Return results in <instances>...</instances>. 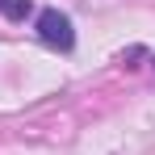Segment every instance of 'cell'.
Segmentation results:
<instances>
[{
  "mask_svg": "<svg viewBox=\"0 0 155 155\" xmlns=\"http://www.w3.org/2000/svg\"><path fill=\"white\" fill-rule=\"evenodd\" d=\"M0 13H4L8 21H25L29 13H34V4H29V0H0Z\"/></svg>",
  "mask_w": 155,
  "mask_h": 155,
  "instance_id": "2",
  "label": "cell"
},
{
  "mask_svg": "<svg viewBox=\"0 0 155 155\" xmlns=\"http://www.w3.org/2000/svg\"><path fill=\"white\" fill-rule=\"evenodd\" d=\"M34 29H38V38H42L51 51H71V46H76V25H71V17L59 13V8H42L38 21H34Z\"/></svg>",
  "mask_w": 155,
  "mask_h": 155,
  "instance_id": "1",
  "label": "cell"
}]
</instances>
